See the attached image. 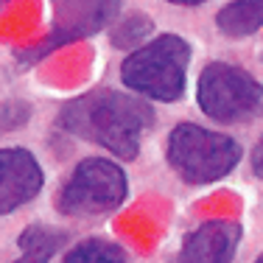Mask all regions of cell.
<instances>
[{"label": "cell", "instance_id": "obj_1", "mask_svg": "<svg viewBox=\"0 0 263 263\" xmlns=\"http://www.w3.org/2000/svg\"><path fill=\"white\" fill-rule=\"evenodd\" d=\"M152 106L115 90H96L73 98L59 112V126L81 140H92L121 160L140 154V137L152 123Z\"/></svg>", "mask_w": 263, "mask_h": 263}, {"label": "cell", "instance_id": "obj_2", "mask_svg": "<svg viewBox=\"0 0 263 263\" xmlns=\"http://www.w3.org/2000/svg\"><path fill=\"white\" fill-rule=\"evenodd\" d=\"M191 45L177 34H162L152 42L135 48L121 65V79L137 96L171 104L185 92Z\"/></svg>", "mask_w": 263, "mask_h": 263}, {"label": "cell", "instance_id": "obj_3", "mask_svg": "<svg viewBox=\"0 0 263 263\" xmlns=\"http://www.w3.org/2000/svg\"><path fill=\"white\" fill-rule=\"evenodd\" d=\"M168 165L187 185H210L224 179L241 160V146L221 132L196 123H179L168 135Z\"/></svg>", "mask_w": 263, "mask_h": 263}, {"label": "cell", "instance_id": "obj_4", "mask_svg": "<svg viewBox=\"0 0 263 263\" xmlns=\"http://www.w3.org/2000/svg\"><path fill=\"white\" fill-rule=\"evenodd\" d=\"M196 101L218 123H247L263 115V84L238 65L210 62L199 76Z\"/></svg>", "mask_w": 263, "mask_h": 263}, {"label": "cell", "instance_id": "obj_5", "mask_svg": "<svg viewBox=\"0 0 263 263\" xmlns=\"http://www.w3.org/2000/svg\"><path fill=\"white\" fill-rule=\"evenodd\" d=\"M129 193L126 174L121 165H115L112 160L90 157L81 160L76 171L70 174L65 185H62L59 196H56V208L65 216H104L112 213L123 204Z\"/></svg>", "mask_w": 263, "mask_h": 263}, {"label": "cell", "instance_id": "obj_6", "mask_svg": "<svg viewBox=\"0 0 263 263\" xmlns=\"http://www.w3.org/2000/svg\"><path fill=\"white\" fill-rule=\"evenodd\" d=\"M118 9H121V0H53L51 34L31 51H23L20 59H42L67 42L98 34L101 28L112 26V20L118 17Z\"/></svg>", "mask_w": 263, "mask_h": 263}, {"label": "cell", "instance_id": "obj_7", "mask_svg": "<svg viewBox=\"0 0 263 263\" xmlns=\"http://www.w3.org/2000/svg\"><path fill=\"white\" fill-rule=\"evenodd\" d=\"M241 224L230 218H210L182 241L174 263H233L241 243Z\"/></svg>", "mask_w": 263, "mask_h": 263}, {"label": "cell", "instance_id": "obj_8", "mask_svg": "<svg viewBox=\"0 0 263 263\" xmlns=\"http://www.w3.org/2000/svg\"><path fill=\"white\" fill-rule=\"evenodd\" d=\"M42 191V168L26 148H0V216L20 210Z\"/></svg>", "mask_w": 263, "mask_h": 263}, {"label": "cell", "instance_id": "obj_9", "mask_svg": "<svg viewBox=\"0 0 263 263\" xmlns=\"http://www.w3.org/2000/svg\"><path fill=\"white\" fill-rule=\"evenodd\" d=\"M216 26L233 40L255 34L263 26V0H233L216 14Z\"/></svg>", "mask_w": 263, "mask_h": 263}, {"label": "cell", "instance_id": "obj_10", "mask_svg": "<svg viewBox=\"0 0 263 263\" xmlns=\"http://www.w3.org/2000/svg\"><path fill=\"white\" fill-rule=\"evenodd\" d=\"M65 241H67V235L59 233V230L42 227V224H31L26 233L17 238L23 255L14 263H48L62 247H65Z\"/></svg>", "mask_w": 263, "mask_h": 263}, {"label": "cell", "instance_id": "obj_11", "mask_svg": "<svg viewBox=\"0 0 263 263\" xmlns=\"http://www.w3.org/2000/svg\"><path fill=\"white\" fill-rule=\"evenodd\" d=\"M65 263H126V252L121 243L106 241V238H87L67 249Z\"/></svg>", "mask_w": 263, "mask_h": 263}, {"label": "cell", "instance_id": "obj_12", "mask_svg": "<svg viewBox=\"0 0 263 263\" xmlns=\"http://www.w3.org/2000/svg\"><path fill=\"white\" fill-rule=\"evenodd\" d=\"M152 28H154L152 17L135 11V14L123 17V20H118L115 26H112V45L123 48V51H135V48H140L143 42H146V36L152 34Z\"/></svg>", "mask_w": 263, "mask_h": 263}, {"label": "cell", "instance_id": "obj_13", "mask_svg": "<svg viewBox=\"0 0 263 263\" xmlns=\"http://www.w3.org/2000/svg\"><path fill=\"white\" fill-rule=\"evenodd\" d=\"M31 118V106L23 101H6L0 104V132H11L20 129L23 123H28Z\"/></svg>", "mask_w": 263, "mask_h": 263}, {"label": "cell", "instance_id": "obj_14", "mask_svg": "<svg viewBox=\"0 0 263 263\" xmlns=\"http://www.w3.org/2000/svg\"><path fill=\"white\" fill-rule=\"evenodd\" d=\"M249 162H252V171L263 179V137L258 140V146L252 148V157H249Z\"/></svg>", "mask_w": 263, "mask_h": 263}, {"label": "cell", "instance_id": "obj_15", "mask_svg": "<svg viewBox=\"0 0 263 263\" xmlns=\"http://www.w3.org/2000/svg\"><path fill=\"white\" fill-rule=\"evenodd\" d=\"M168 3H174V6H202V3H208V0H168Z\"/></svg>", "mask_w": 263, "mask_h": 263}, {"label": "cell", "instance_id": "obj_16", "mask_svg": "<svg viewBox=\"0 0 263 263\" xmlns=\"http://www.w3.org/2000/svg\"><path fill=\"white\" fill-rule=\"evenodd\" d=\"M255 263H263V255H260V258H258V260H255Z\"/></svg>", "mask_w": 263, "mask_h": 263}, {"label": "cell", "instance_id": "obj_17", "mask_svg": "<svg viewBox=\"0 0 263 263\" xmlns=\"http://www.w3.org/2000/svg\"><path fill=\"white\" fill-rule=\"evenodd\" d=\"M0 3H3V0H0Z\"/></svg>", "mask_w": 263, "mask_h": 263}]
</instances>
